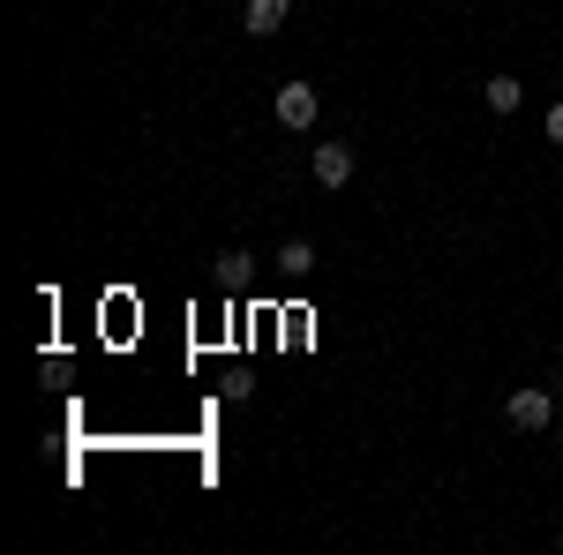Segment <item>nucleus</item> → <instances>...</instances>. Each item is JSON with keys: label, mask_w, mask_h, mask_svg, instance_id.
Returning <instances> with one entry per match:
<instances>
[{"label": "nucleus", "mask_w": 563, "mask_h": 555, "mask_svg": "<svg viewBox=\"0 0 563 555\" xmlns=\"http://www.w3.org/2000/svg\"><path fill=\"white\" fill-rule=\"evenodd\" d=\"M271 113H278V129H316L323 98H316V84H278V98H271Z\"/></svg>", "instance_id": "nucleus-1"}, {"label": "nucleus", "mask_w": 563, "mask_h": 555, "mask_svg": "<svg viewBox=\"0 0 563 555\" xmlns=\"http://www.w3.org/2000/svg\"><path fill=\"white\" fill-rule=\"evenodd\" d=\"M504 413H511V428H526V435H533V428H549V421H556V406H549V390H511V406H504Z\"/></svg>", "instance_id": "nucleus-2"}, {"label": "nucleus", "mask_w": 563, "mask_h": 555, "mask_svg": "<svg viewBox=\"0 0 563 555\" xmlns=\"http://www.w3.org/2000/svg\"><path fill=\"white\" fill-rule=\"evenodd\" d=\"M286 15H294V0H249L241 31H249V38H271V31H286Z\"/></svg>", "instance_id": "nucleus-3"}, {"label": "nucleus", "mask_w": 563, "mask_h": 555, "mask_svg": "<svg viewBox=\"0 0 563 555\" xmlns=\"http://www.w3.org/2000/svg\"><path fill=\"white\" fill-rule=\"evenodd\" d=\"M316 180H323V188H346L353 180V151L346 143H316Z\"/></svg>", "instance_id": "nucleus-4"}, {"label": "nucleus", "mask_w": 563, "mask_h": 555, "mask_svg": "<svg viewBox=\"0 0 563 555\" xmlns=\"http://www.w3.org/2000/svg\"><path fill=\"white\" fill-rule=\"evenodd\" d=\"M519 98H526L519 76H488V113H519Z\"/></svg>", "instance_id": "nucleus-5"}, {"label": "nucleus", "mask_w": 563, "mask_h": 555, "mask_svg": "<svg viewBox=\"0 0 563 555\" xmlns=\"http://www.w3.org/2000/svg\"><path fill=\"white\" fill-rule=\"evenodd\" d=\"M278 263H286L294 278H301V270H316V241H286V248H278Z\"/></svg>", "instance_id": "nucleus-6"}, {"label": "nucleus", "mask_w": 563, "mask_h": 555, "mask_svg": "<svg viewBox=\"0 0 563 555\" xmlns=\"http://www.w3.org/2000/svg\"><path fill=\"white\" fill-rule=\"evenodd\" d=\"M549 143H563V106H549Z\"/></svg>", "instance_id": "nucleus-7"}, {"label": "nucleus", "mask_w": 563, "mask_h": 555, "mask_svg": "<svg viewBox=\"0 0 563 555\" xmlns=\"http://www.w3.org/2000/svg\"><path fill=\"white\" fill-rule=\"evenodd\" d=\"M556 443H563V421H556Z\"/></svg>", "instance_id": "nucleus-8"}]
</instances>
